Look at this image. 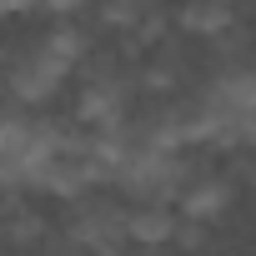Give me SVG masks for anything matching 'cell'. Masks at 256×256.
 <instances>
[{"label":"cell","mask_w":256,"mask_h":256,"mask_svg":"<svg viewBox=\"0 0 256 256\" xmlns=\"http://www.w3.org/2000/svg\"><path fill=\"white\" fill-rule=\"evenodd\" d=\"M181 226H186V216H181L176 201H131L126 206V236H131V246H146V251L176 246Z\"/></svg>","instance_id":"5b68a950"},{"label":"cell","mask_w":256,"mask_h":256,"mask_svg":"<svg viewBox=\"0 0 256 256\" xmlns=\"http://www.w3.org/2000/svg\"><path fill=\"white\" fill-rule=\"evenodd\" d=\"M110 181V171H106V161L90 151V141L80 136H70L66 146H56L50 156H46V166L36 171V186L30 191H46V196H56V201H76V196H90V191H100Z\"/></svg>","instance_id":"3957f363"},{"label":"cell","mask_w":256,"mask_h":256,"mask_svg":"<svg viewBox=\"0 0 256 256\" xmlns=\"http://www.w3.org/2000/svg\"><path fill=\"white\" fill-rule=\"evenodd\" d=\"M66 141H70L66 120L40 116L36 106L10 100L6 120H0V181H6V191H30L36 171L46 166V156L56 146H66Z\"/></svg>","instance_id":"6da1fadb"},{"label":"cell","mask_w":256,"mask_h":256,"mask_svg":"<svg viewBox=\"0 0 256 256\" xmlns=\"http://www.w3.org/2000/svg\"><path fill=\"white\" fill-rule=\"evenodd\" d=\"M176 26L196 40H221L236 30V10H231V0H186L176 10Z\"/></svg>","instance_id":"ba28073f"},{"label":"cell","mask_w":256,"mask_h":256,"mask_svg":"<svg viewBox=\"0 0 256 256\" xmlns=\"http://www.w3.org/2000/svg\"><path fill=\"white\" fill-rule=\"evenodd\" d=\"M211 86H216L231 106L256 110V50H246V56H226V60L216 66Z\"/></svg>","instance_id":"9c48e42d"},{"label":"cell","mask_w":256,"mask_h":256,"mask_svg":"<svg viewBox=\"0 0 256 256\" xmlns=\"http://www.w3.org/2000/svg\"><path fill=\"white\" fill-rule=\"evenodd\" d=\"M66 236L86 251H120V246H131V236H126V206L90 191V196H76L70 201V216H66Z\"/></svg>","instance_id":"277c9868"},{"label":"cell","mask_w":256,"mask_h":256,"mask_svg":"<svg viewBox=\"0 0 256 256\" xmlns=\"http://www.w3.org/2000/svg\"><path fill=\"white\" fill-rule=\"evenodd\" d=\"M46 0H0V10L6 16H30V10H40Z\"/></svg>","instance_id":"8fae6325"},{"label":"cell","mask_w":256,"mask_h":256,"mask_svg":"<svg viewBox=\"0 0 256 256\" xmlns=\"http://www.w3.org/2000/svg\"><path fill=\"white\" fill-rule=\"evenodd\" d=\"M96 16L106 30H120V36H141L151 40L161 30V10L156 0H96Z\"/></svg>","instance_id":"52a82bcc"},{"label":"cell","mask_w":256,"mask_h":256,"mask_svg":"<svg viewBox=\"0 0 256 256\" xmlns=\"http://www.w3.org/2000/svg\"><path fill=\"white\" fill-rule=\"evenodd\" d=\"M90 6H96V0H46L40 10H46V16H80V10H90Z\"/></svg>","instance_id":"30bf717a"},{"label":"cell","mask_w":256,"mask_h":256,"mask_svg":"<svg viewBox=\"0 0 256 256\" xmlns=\"http://www.w3.org/2000/svg\"><path fill=\"white\" fill-rule=\"evenodd\" d=\"M176 206H181V216H191V221H216V216H226V206H231V181L221 176V171H201V166H191L186 171V181H181V191H176Z\"/></svg>","instance_id":"8992f818"},{"label":"cell","mask_w":256,"mask_h":256,"mask_svg":"<svg viewBox=\"0 0 256 256\" xmlns=\"http://www.w3.org/2000/svg\"><path fill=\"white\" fill-rule=\"evenodd\" d=\"M70 76H76V66L46 40V30L20 40L6 60V86H10V100H20V106H46Z\"/></svg>","instance_id":"7a4b0ae2"}]
</instances>
